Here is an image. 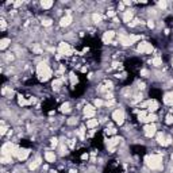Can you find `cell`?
I'll return each instance as SVG.
<instances>
[{"instance_id":"b9f144b4","label":"cell","mask_w":173,"mask_h":173,"mask_svg":"<svg viewBox=\"0 0 173 173\" xmlns=\"http://www.w3.org/2000/svg\"><path fill=\"white\" fill-rule=\"evenodd\" d=\"M0 23H1V30H5V20H4V19H1Z\"/></svg>"},{"instance_id":"8d00e7d4","label":"cell","mask_w":173,"mask_h":173,"mask_svg":"<svg viewBox=\"0 0 173 173\" xmlns=\"http://www.w3.org/2000/svg\"><path fill=\"white\" fill-rule=\"evenodd\" d=\"M107 134H115V129H112V127H110V129H107L106 130Z\"/></svg>"},{"instance_id":"4316f807","label":"cell","mask_w":173,"mask_h":173,"mask_svg":"<svg viewBox=\"0 0 173 173\" xmlns=\"http://www.w3.org/2000/svg\"><path fill=\"white\" fill-rule=\"evenodd\" d=\"M146 116H148V114H146L145 111H141L139 114H138V119H139L141 122H145V119H146Z\"/></svg>"},{"instance_id":"f5cc1de1","label":"cell","mask_w":173,"mask_h":173,"mask_svg":"<svg viewBox=\"0 0 173 173\" xmlns=\"http://www.w3.org/2000/svg\"><path fill=\"white\" fill-rule=\"evenodd\" d=\"M172 161H173V154H172Z\"/></svg>"},{"instance_id":"ac0fdd59","label":"cell","mask_w":173,"mask_h":173,"mask_svg":"<svg viewBox=\"0 0 173 173\" xmlns=\"http://www.w3.org/2000/svg\"><path fill=\"white\" fill-rule=\"evenodd\" d=\"M97 119H89L88 122H87V127L88 129H93V127H96L97 126Z\"/></svg>"},{"instance_id":"e575fe53","label":"cell","mask_w":173,"mask_h":173,"mask_svg":"<svg viewBox=\"0 0 173 173\" xmlns=\"http://www.w3.org/2000/svg\"><path fill=\"white\" fill-rule=\"evenodd\" d=\"M76 122H77L76 118H70L69 120H68V124H76Z\"/></svg>"},{"instance_id":"44dd1931","label":"cell","mask_w":173,"mask_h":173,"mask_svg":"<svg viewBox=\"0 0 173 173\" xmlns=\"http://www.w3.org/2000/svg\"><path fill=\"white\" fill-rule=\"evenodd\" d=\"M62 79H57V80H54V81H53V84H51V85H53V88H54V89H58L59 88V85H61V84H62Z\"/></svg>"},{"instance_id":"8fae6325","label":"cell","mask_w":173,"mask_h":173,"mask_svg":"<svg viewBox=\"0 0 173 173\" xmlns=\"http://www.w3.org/2000/svg\"><path fill=\"white\" fill-rule=\"evenodd\" d=\"M70 22H72V16H70V15H66L65 18H62V19H61L59 25L62 26V27H65V26H69V25H70Z\"/></svg>"},{"instance_id":"5b68a950","label":"cell","mask_w":173,"mask_h":173,"mask_svg":"<svg viewBox=\"0 0 173 173\" xmlns=\"http://www.w3.org/2000/svg\"><path fill=\"white\" fill-rule=\"evenodd\" d=\"M120 142V138L119 137H114V138H111V139L107 141V146H108V149H110V152H114L115 146Z\"/></svg>"},{"instance_id":"ab89813d","label":"cell","mask_w":173,"mask_h":173,"mask_svg":"<svg viewBox=\"0 0 173 173\" xmlns=\"http://www.w3.org/2000/svg\"><path fill=\"white\" fill-rule=\"evenodd\" d=\"M149 74V72L146 70V69H143V70H141V76H143V77H146Z\"/></svg>"},{"instance_id":"6da1fadb","label":"cell","mask_w":173,"mask_h":173,"mask_svg":"<svg viewBox=\"0 0 173 173\" xmlns=\"http://www.w3.org/2000/svg\"><path fill=\"white\" fill-rule=\"evenodd\" d=\"M37 73H38L39 80H41V81L49 80V79H50V76H51L50 68L47 66L46 64H43V62H41V64L38 65V68H37Z\"/></svg>"},{"instance_id":"7bdbcfd3","label":"cell","mask_w":173,"mask_h":173,"mask_svg":"<svg viewBox=\"0 0 173 173\" xmlns=\"http://www.w3.org/2000/svg\"><path fill=\"white\" fill-rule=\"evenodd\" d=\"M148 27L153 29V27H154V22H153V20H149V22H148Z\"/></svg>"},{"instance_id":"4dcf8cb0","label":"cell","mask_w":173,"mask_h":173,"mask_svg":"<svg viewBox=\"0 0 173 173\" xmlns=\"http://www.w3.org/2000/svg\"><path fill=\"white\" fill-rule=\"evenodd\" d=\"M158 7H160L161 10H165V8H166V1H165V0H162V1H158Z\"/></svg>"},{"instance_id":"74e56055","label":"cell","mask_w":173,"mask_h":173,"mask_svg":"<svg viewBox=\"0 0 173 173\" xmlns=\"http://www.w3.org/2000/svg\"><path fill=\"white\" fill-rule=\"evenodd\" d=\"M101 104H103V101H101L100 99H96V100H95V106H97V107H100Z\"/></svg>"},{"instance_id":"d4e9b609","label":"cell","mask_w":173,"mask_h":173,"mask_svg":"<svg viewBox=\"0 0 173 173\" xmlns=\"http://www.w3.org/2000/svg\"><path fill=\"white\" fill-rule=\"evenodd\" d=\"M92 20L95 22V23H100L101 22V15H99V14H93L92 15Z\"/></svg>"},{"instance_id":"4fadbf2b","label":"cell","mask_w":173,"mask_h":173,"mask_svg":"<svg viewBox=\"0 0 173 173\" xmlns=\"http://www.w3.org/2000/svg\"><path fill=\"white\" fill-rule=\"evenodd\" d=\"M45 158H46L47 162H54V160H55L54 152H46L45 153Z\"/></svg>"},{"instance_id":"7dc6e473","label":"cell","mask_w":173,"mask_h":173,"mask_svg":"<svg viewBox=\"0 0 173 173\" xmlns=\"http://www.w3.org/2000/svg\"><path fill=\"white\" fill-rule=\"evenodd\" d=\"M51 146H57V139H51Z\"/></svg>"},{"instance_id":"30bf717a","label":"cell","mask_w":173,"mask_h":173,"mask_svg":"<svg viewBox=\"0 0 173 173\" xmlns=\"http://www.w3.org/2000/svg\"><path fill=\"white\" fill-rule=\"evenodd\" d=\"M84 114L87 118H92L93 115H95V108H93L92 106H87L84 110Z\"/></svg>"},{"instance_id":"d6986e66","label":"cell","mask_w":173,"mask_h":173,"mask_svg":"<svg viewBox=\"0 0 173 173\" xmlns=\"http://www.w3.org/2000/svg\"><path fill=\"white\" fill-rule=\"evenodd\" d=\"M41 5H42L45 10H47V8H50L51 5H53V1H51V0H43L42 3H41Z\"/></svg>"},{"instance_id":"3957f363","label":"cell","mask_w":173,"mask_h":173,"mask_svg":"<svg viewBox=\"0 0 173 173\" xmlns=\"http://www.w3.org/2000/svg\"><path fill=\"white\" fill-rule=\"evenodd\" d=\"M138 51H139V53H152V51H153L152 43H149V42H141L139 45H138Z\"/></svg>"},{"instance_id":"9a60e30c","label":"cell","mask_w":173,"mask_h":173,"mask_svg":"<svg viewBox=\"0 0 173 173\" xmlns=\"http://www.w3.org/2000/svg\"><path fill=\"white\" fill-rule=\"evenodd\" d=\"M148 106H149V111H152V112H154V111L158 108V104H157V101H156V100L148 101Z\"/></svg>"},{"instance_id":"52a82bcc","label":"cell","mask_w":173,"mask_h":173,"mask_svg":"<svg viewBox=\"0 0 173 173\" xmlns=\"http://www.w3.org/2000/svg\"><path fill=\"white\" fill-rule=\"evenodd\" d=\"M58 50H59V53H61V54H70V53H72L69 43H65V42H61V43H59Z\"/></svg>"},{"instance_id":"603a6c76","label":"cell","mask_w":173,"mask_h":173,"mask_svg":"<svg viewBox=\"0 0 173 173\" xmlns=\"http://www.w3.org/2000/svg\"><path fill=\"white\" fill-rule=\"evenodd\" d=\"M157 119V116L154 114H149L148 116H146V119H145V122H149V123H152V122H154Z\"/></svg>"},{"instance_id":"db71d44e","label":"cell","mask_w":173,"mask_h":173,"mask_svg":"<svg viewBox=\"0 0 173 173\" xmlns=\"http://www.w3.org/2000/svg\"><path fill=\"white\" fill-rule=\"evenodd\" d=\"M172 145H173V141H172Z\"/></svg>"},{"instance_id":"484cf974","label":"cell","mask_w":173,"mask_h":173,"mask_svg":"<svg viewBox=\"0 0 173 173\" xmlns=\"http://www.w3.org/2000/svg\"><path fill=\"white\" fill-rule=\"evenodd\" d=\"M165 138L164 135H162V133H158V135H157V141H158V143L160 145H165Z\"/></svg>"},{"instance_id":"60d3db41","label":"cell","mask_w":173,"mask_h":173,"mask_svg":"<svg viewBox=\"0 0 173 173\" xmlns=\"http://www.w3.org/2000/svg\"><path fill=\"white\" fill-rule=\"evenodd\" d=\"M35 101H37V99H35V97H30V99H29V104H34Z\"/></svg>"},{"instance_id":"7a4b0ae2","label":"cell","mask_w":173,"mask_h":173,"mask_svg":"<svg viewBox=\"0 0 173 173\" xmlns=\"http://www.w3.org/2000/svg\"><path fill=\"white\" fill-rule=\"evenodd\" d=\"M146 164L149 168L152 169H161V162H162V157L160 154H153V156H148L145 158Z\"/></svg>"},{"instance_id":"f907efd6","label":"cell","mask_w":173,"mask_h":173,"mask_svg":"<svg viewBox=\"0 0 173 173\" xmlns=\"http://www.w3.org/2000/svg\"><path fill=\"white\" fill-rule=\"evenodd\" d=\"M69 173H77V172H76V170H70Z\"/></svg>"},{"instance_id":"ba28073f","label":"cell","mask_w":173,"mask_h":173,"mask_svg":"<svg viewBox=\"0 0 173 173\" xmlns=\"http://www.w3.org/2000/svg\"><path fill=\"white\" fill-rule=\"evenodd\" d=\"M115 33L114 31H107V33H104V35H103V42L104 43H111V41H112V38H114Z\"/></svg>"},{"instance_id":"ee69618b","label":"cell","mask_w":173,"mask_h":173,"mask_svg":"<svg viewBox=\"0 0 173 173\" xmlns=\"http://www.w3.org/2000/svg\"><path fill=\"white\" fill-rule=\"evenodd\" d=\"M107 15H108V16H110V18L115 16V11H108V12H107Z\"/></svg>"},{"instance_id":"ffe728a7","label":"cell","mask_w":173,"mask_h":173,"mask_svg":"<svg viewBox=\"0 0 173 173\" xmlns=\"http://www.w3.org/2000/svg\"><path fill=\"white\" fill-rule=\"evenodd\" d=\"M69 103H64L62 106H61V108H59V111H61V112H65V114H66V112H69V111H70V108H69Z\"/></svg>"},{"instance_id":"1f68e13d","label":"cell","mask_w":173,"mask_h":173,"mask_svg":"<svg viewBox=\"0 0 173 173\" xmlns=\"http://www.w3.org/2000/svg\"><path fill=\"white\" fill-rule=\"evenodd\" d=\"M70 83H72V85H74V84H77V77L74 76V74H70Z\"/></svg>"},{"instance_id":"e0dca14e","label":"cell","mask_w":173,"mask_h":173,"mask_svg":"<svg viewBox=\"0 0 173 173\" xmlns=\"http://www.w3.org/2000/svg\"><path fill=\"white\" fill-rule=\"evenodd\" d=\"M131 19H133V12L131 11H126L124 15H123V20L126 22V23H130Z\"/></svg>"},{"instance_id":"bcb514c9","label":"cell","mask_w":173,"mask_h":173,"mask_svg":"<svg viewBox=\"0 0 173 173\" xmlns=\"http://www.w3.org/2000/svg\"><path fill=\"white\" fill-rule=\"evenodd\" d=\"M14 5H15V7H20V5H22V1H15V3H14Z\"/></svg>"},{"instance_id":"f546056e","label":"cell","mask_w":173,"mask_h":173,"mask_svg":"<svg viewBox=\"0 0 173 173\" xmlns=\"http://www.w3.org/2000/svg\"><path fill=\"white\" fill-rule=\"evenodd\" d=\"M165 123H166V124H172V123H173V116H172V115H168V116H166Z\"/></svg>"},{"instance_id":"c3c4849f","label":"cell","mask_w":173,"mask_h":173,"mask_svg":"<svg viewBox=\"0 0 173 173\" xmlns=\"http://www.w3.org/2000/svg\"><path fill=\"white\" fill-rule=\"evenodd\" d=\"M81 160H88V154H87V153L83 154V156H81Z\"/></svg>"},{"instance_id":"7c38bea8","label":"cell","mask_w":173,"mask_h":173,"mask_svg":"<svg viewBox=\"0 0 173 173\" xmlns=\"http://www.w3.org/2000/svg\"><path fill=\"white\" fill-rule=\"evenodd\" d=\"M12 149H14V145L12 143H5L3 148H1V153L3 154H7V153H10V152H12Z\"/></svg>"},{"instance_id":"f6af8a7d","label":"cell","mask_w":173,"mask_h":173,"mask_svg":"<svg viewBox=\"0 0 173 173\" xmlns=\"http://www.w3.org/2000/svg\"><path fill=\"white\" fill-rule=\"evenodd\" d=\"M34 51H35V53H41V47L35 46V47H34Z\"/></svg>"},{"instance_id":"f35d334b","label":"cell","mask_w":173,"mask_h":173,"mask_svg":"<svg viewBox=\"0 0 173 173\" xmlns=\"http://www.w3.org/2000/svg\"><path fill=\"white\" fill-rule=\"evenodd\" d=\"M5 131H7V127L3 126L1 129H0V134H1V135H4V134H5Z\"/></svg>"},{"instance_id":"f1b7e54d","label":"cell","mask_w":173,"mask_h":173,"mask_svg":"<svg viewBox=\"0 0 173 173\" xmlns=\"http://www.w3.org/2000/svg\"><path fill=\"white\" fill-rule=\"evenodd\" d=\"M18 97H19V99H18V101H19V104H20V106H26V104H29V101L26 100L23 96H18Z\"/></svg>"},{"instance_id":"816d5d0a","label":"cell","mask_w":173,"mask_h":173,"mask_svg":"<svg viewBox=\"0 0 173 173\" xmlns=\"http://www.w3.org/2000/svg\"><path fill=\"white\" fill-rule=\"evenodd\" d=\"M50 173H57V172H55V170H51V172Z\"/></svg>"},{"instance_id":"2e32d148","label":"cell","mask_w":173,"mask_h":173,"mask_svg":"<svg viewBox=\"0 0 173 173\" xmlns=\"http://www.w3.org/2000/svg\"><path fill=\"white\" fill-rule=\"evenodd\" d=\"M164 103L165 104H170V106H173V95L172 93H166V95H165Z\"/></svg>"},{"instance_id":"9c48e42d","label":"cell","mask_w":173,"mask_h":173,"mask_svg":"<svg viewBox=\"0 0 173 173\" xmlns=\"http://www.w3.org/2000/svg\"><path fill=\"white\" fill-rule=\"evenodd\" d=\"M30 154V150H27V149H19V153H18V158L20 161L26 160L27 157H29Z\"/></svg>"},{"instance_id":"d6a6232c","label":"cell","mask_w":173,"mask_h":173,"mask_svg":"<svg viewBox=\"0 0 173 173\" xmlns=\"http://www.w3.org/2000/svg\"><path fill=\"white\" fill-rule=\"evenodd\" d=\"M1 162H3V164H8V162H11V157H3V158H1Z\"/></svg>"},{"instance_id":"681fc988","label":"cell","mask_w":173,"mask_h":173,"mask_svg":"<svg viewBox=\"0 0 173 173\" xmlns=\"http://www.w3.org/2000/svg\"><path fill=\"white\" fill-rule=\"evenodd\" d=\"M123 4H124V5H130V4H131V1H129V0H126V1L123 3Z\"/></svg>"},{"instance_id":"cb8c5ba5","label":"cell","mask_w":173,"mask_h":173,"mask_svg":"<svg viewBox=\"0 0 173 173\" xmlns=\"http://www.w3.org/2000/svg\"><path fill=\"white\" fill-rule=\"evenodd\" d=\"M152 64L154 65V66H160L161 64H162V59H161L160 57H156V58L152 59Z\"/></svg>"},{"instance_id":"83f0119b","label":"cell","mask_w":173,"mask_h":173,"mask_svg":"<svg viewBox=\"0 0 173 173\" xmlns=\"http://www.w3.org/2000/svg\"><path fill=\"white\" fill-rule=\"evenodd\" d=\"M39 162H41V160H39V158H37L35 161H33V162L30 164V169H35L39 165Z\"/></svg>"},{"instance_id":"8992f818","label":"cell","mask_w":173,"mask_h":173,"mask_svg":"<svg viewBox=\"0 0 173 173\" xmlns=\"http://www.w3.org/2000/svg\"><path fill=\"white\" fill-rule=\"evenodd\" d=\"M143 130H145V134H146V137H149V138L156 134V126H154V124H152V123L146 124Z\"/></svg>"},{"instance_id":"7402d4cb","label":"cell","mask_w":173,"mask_h":173,"mask_svg":"<svg viewBox=\"0 0 173 173\" xmlns=\"http://www.w3.org/2000/svg\"><path fill=\"white\" fill-rule=\"evenodd\" d=\"M8 43H10V39L8 38L1 39V41H0V49H5V47L8 46Z\"/></svg>"},{"instance_id":"d590c367","label":"cell","mask_w":173,"mask_h":173,"mask_svg":"<svg viewBox=\"0 0 173 173\" xmlns=\"http://www.w3.org/2000/svg\"><path fill=\"white\" fill-rule=\"evenodd\" d=\"M59 150H61V152H59V154H61V156H64V154H66V148H65V146H61V149H59Z\"/></svg>"},{"instance_id":"836d02e7","label":"cell","mask_w":173,"mask_h":173,"mask_svg":"<svg viewBox=\"0 0 173 173\" xmlns=\"http://www.w3.org/2000/svg\"><path fill=\"white\" fill-rule=\"evenodd\" d=\"M42 23H43V26H46V27L51 26V20H50V19H45V20H43Z\"/></svg>"},{"instance_id":"277c9868","label":"cell","mask_w":173,"mask_h":173,"mask_svg":"<svg viewBox=\"0 0 173 173\" xmlns=\"http://www.w3.org/2000/svg\"><path fill=\"white\" fill-rule=\"evenodd\" d=\"M112 118H114L115 123H118V124H122L123 120H124V114H123V111L116 110V111H114V114H112Z\"/></svg>"},{"instance_id":"5bb4252c","label":"cell","mask_w":173,"mask_h":173,"mask_svg":"<svg viewBox=\"0 0 173 173\" xmlns=\"http://www.w3.org/2000/svg\"><path fill=\"white\" fill-rule=\"evenodd\" d=\"M119 41H120V43H122L123 46H129V45H131L130 38H129L127 35H120V37H119Z\"/></svg>"}]
</instances>
